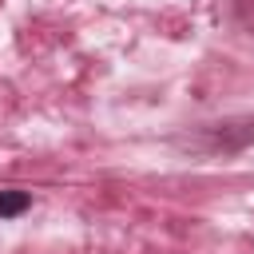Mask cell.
Returning a JSON list of instances; mask_svg holds the SVG:
<instances>
[{
    "instance_id": "cell-1",
    "label": "cell",
    "mask_w": 254,
    "mask_h": 254,
    "mask_svg": "<svg viewBox=\"0 0 254 254\" xmlns=\"http://www.w3.org/2000/svg\"><path fill=\"white\" fill-rule=\"evenodd\" d=\"M24 206H28V194H24V190H0V218L20 214Z\"/></svg>"
}]
</instances>
